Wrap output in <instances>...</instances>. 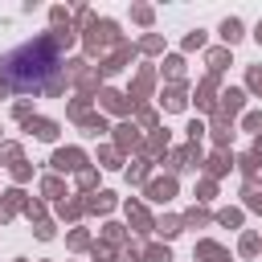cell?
<instances>
[{
    "label": "cell",
    "instance_id": "1",
    "mask_svg": "<svg viewBox=\"0 0 262 262\" xmlns=\"http://www.w3.org/2000/svg\"><path fill=\"white\" fill-rule=\"evenodd\" d=\"M57 66H61V45L53 37H33L0 57V90H8V94L45 90L53 82Z\"/></svg>",
    "mask_w": 262,
    "mask_h": 262
}]
</instances>
